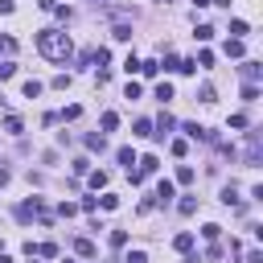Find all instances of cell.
Masks as SVG:
<instances>
[{
	"label": "cell",
	"instance_id": "cell-1",
	"mask_svg": "<svg viewBox=\"0 0 263 263\" xmlns=\"http://www.w3.org/2000/svg\"><path fill=\"white\" fill-rule=\"evenodd\" d=\"M37 50H41V58H50V62H70L74 45H70V37H66L62 29H41L37 33Z\"/></svg>",
	"mask_w": 263,
	"mask_h": 263
},
{
	"label": "cell",
	"instance_id": "cell-2",
	"mask_svg": "<svg viewBox=\"0 0 263 263\" xmlns=\"http://www.w3.org/2000/svg\"><path fill=\"white\" fill-rule=\"evenodd\" d=\"M136 165H140V169H136L140 177H152L156 169H161V161H156V156H144V161H136Z\"/></svg>",
	"mask_w": 263,
	"mask_h": 263
},
{
	"label": "cell",
	"instance_id": "cell-3",
	"mask_svg": "<svg viewBox=\"0 0 263 263\" xmlns=\"http://www.w3.org/2000/svg\"><path fill=\"white\" fill-rule=\"evenodd\" d=\"M173 247L181 251V255H189V251H193V234H189V231H181V234L173 238Z\"/></svg>",
	"mask_w": 263,
	"mask_h": 263
},
{
	"label": "cell",
	"instance_id": "cell-4",
	"mask_svg": "<svg viewBox=\"0 0 263 263\" xmlns=\"http://www.w3.org/2000/svg\"><path fill=\"white\" fill-rule=\"evenodd\" d=\"M238 70H243V78H247V83H255V78L263 74V66H259V62H243Z\"/></svg>",
	"mask_w": 263,
	"mask_h": 263
},
{
	"label": "cell",
	"instance_id": "cell-5",
	"mask_svg": "<svg viewBox=\"0 0 263 263\" xmlns=\"http://www.w3.org/2000/svg\"><path fill=\"white\" fill-rule=\"evenodd\" d=\"M4 132H8V136H21V132H25V123H21V116H4Z\"/></svg>",
	"mask_w": 263,
	"mask_h": 263
},
{
	"label": "cell",
	"instance_id": "cell-6",
	"mask_svg": "<svg viewBox=\"0 0 263 263\" xmlns=\"http://www.w3.org/2000/svg\"><path fill=\"white\" fill-rule=\"evenodd\" d=\"M87 148H90V152H103V148H107V140H103V132H90V136H87Z\"/></svg>",
	"mask_w": 263,
	"mask_h": 263
},
{
	"label": "cell",
	"instance_id": "cell-7",
	"mask_svg": "<svg viewBox=\"0 0 263 263\" xmlns=\"http://www.w3.org/2000/svg\"><path fill=\"white\" fill-rule=\"evenodd\" d=\"M140 74H144V78H156V74H161V62H156V58L140 62Z\"/></svg>",
	"mask_w": 263,
	"mask_h": 263
},
{
	"label": "cell",
	"instance_id": "cell-8",
	"mask_svg": "<svg viewBox=\"0 0 263 263\" xmlns=\"http://www.w3.org/2000/svg\"><path fill=\"white\" fill-rule=\"evenodd\" d=\"M222 202H226V205H234V210H243V202H238V189H234V185H226V189H222Z\"/></svg>",
	"mask_w": 263,
	"mask_h": 263
},
{
	"label": "cell",
	"instance_id": "cell-9",
	"mask_svg": "<svg viewBox=\"0 0 263 263\" xmlns=\"http://www.w3.org/2000/svg\"><path fill=\"white\" fill-rule=\"evenodd\" d=\"M185 136H193V140H210V132H205L202 123H185Z\"/></svg>",
	"mask_w": 263,
	"mask_h": 263
},
{
	"label": "cell",
	"instance_id": "cell-10",
	"mask_svg": "<svg viewBox=\"0 0 263 263\" xmlns=\"http://www.w3.org/2000/svg\"><path fill=\"white\" fill-rule=\"evenodd\" d=\"M74 251H78L83 259H90V255H95V243H90V238H78V243H74Z\"/></svg>",
	"mask_w": 263,
	"mask_h": 263
},
{
	"label": "cell",
	"instance_id": "cell-11",
	"mask_svg": "<svg viewBox=\"0 0 263 263\" xmlns=\"http://www.w3.org/2000/svg\"><path fill=\"white\" fill-rule=\"evenodd\" d=\"M169 132H173V116H161V119H156V132H152V136H169Z\"/></svg>",
	"mask_w": 263,
	"mask_h": 263
},
{
	"label": "cell",
	"instance_id": "cell-12",
	"mask_svg": "<svg viewBox=\"0 0 263 263\" xmlns=\"http://www.w3.org/2000/svg\"><path fill=\"white\" fill-rule=\"evenodd\" d=\"M226 58H243V41H238V37L226 41Z\"/></svg>",
	"mask_w": 263,
	"mask_h": 263
},
{
	"label": "cell",
	"instance_id": "cell-13",
	"mask_svg": "<svg viewBox=\"0 0 263 263\" xmlns=\"http://www.w3.org/2000/svg\"><path fill=\"white\" fill-rule=\"evenodd\" d=\"M173 198V181H161V185H156V202H169Z\"/></svg>",
	"mask_w": 263,
	"mask_h": 263
},
{
	"label": "cell",
	"instance_id": "cell-14",
	"mask_svg": "<svg viewBox=\"0 0 263 263\" xmlns=\"http://www.w3.org/2000/svg\"><path fill=\"white\" fill-rule=\"evenodd\" d=\"M177 210H181V214H185V218H189V214L198 210V198H181V202H177Z\"/></svg>",
	"mask_w": 263,
	"mask_h": 263
},
{
	"label": "cell",
	"instance_id": "cell-15",
	"mask_svg": "<svg viewBox=\"0 0 263 263\" xmlns=\"http://www.w3.org/2000/svg\"><path fill=\"white\" fill-rule=\"evenodd\" d=\"M119 128V116H116V111H107V116H103V132H116Z\"/></svg>",
	"mask_w": 263,
	"mask_h": 263
},
{
	"label": "cell",
	"instance_id": "cell-16",
	"mask_svg": "<svg viewBox=\"0 0 263 263\" xmlns=\"http://www.w3.org/2000/svg\"><path fill=\"white\" fill-rule=\"evenodd\" d=\"M205 238H210V243H218V234H222V226L218 222H205V231H202Z\"/></svg>",
	"mask_w": 263,
	"mask_h": 263
},
{
	"label": "cell",
	"instance_id": "cell-17",
	"mask_svg": "<svg viewBox=\"0 0 263 263\" xmlns=\"http://www.w3.org/2000/svg\"><path fill=\"white\" fill-rule=\"evenodd\" d=\"M33 255H41V259H54V255H58V247H54V243H41L37 251H33Z\"/></svg>",
	"mask_w": 263,
	"mask_h": 263
},
{
	"label": "cell",
	"instance_id": "cell-18",
	"mask_svg": "<svg viewBox=\"0 0 263 263\" xmlns=\"http://www.w3.org/2000/svg\"><path fill=\"white\" fill-rule=\"evenodd\" d=\"M231 33H234V37H238V41H243V37H247V33H251V29H247V21H231Z\"/></svg>",
	"mask_w": 263,
	"mask_h": 263
},
{
	"label": "cell",
	"instance_id": "cell-19",
	"mask_svg": "<svg viewBox=\"0 0 263 263\" xmlns=\"http://www.w3.org/2000/svg\"><path fill=\"white\" fill-rule=\"evenodd\" d=\"M111 37H116V41H128V37H132V25H116V29H111Z\"/></svg>",
	"mask_w": 263,
	"mask_h": 263
},
{
	"label": "cell",
	"instance_id": "cell-20",
	"mask_svg": "<svg viewBox=\"0 0 263 263\" xmlns=\"http://www.w3.org/2000/svg\"><path fill=\"white\" fill-rule=\"evenodd\" d=\"M41 95V83H37V78H29V83H25V99H37Z\"/></svg>",
	"mask_w": 263,
	"mask_h": 263
},
{
	"label": "cell",
	"instance_id": "cell-21",
	"mask_svg": "<svg viewBox=\"0 0 263 263\" xmlns=\"http://www.w3.org/2000/svg\"><path fill=\"white\" fill-rule=\"evenodd\" d=\"M99 205H103V210H116V205H119V198H116V193H103V198H99Z\"/></svg>",
	"mask_w": 263,
	"mask_h": 263
},
{
	"label": "cell",
	"instance_id": "cell-22",
	"mask_svg": "<svg viewBox=\"0 0 263 263\" xmlns=\"http://www.w3.org/2000/svg\"><path fill=\"white\" fill-rule=\"evenodd\" d=\"M177 181H181V185H189V181H193V169L181 165V169H177Z\"/></svg>",
	"mask_w": 263,
	"mask_h": 263
},
{
	"label": "cell",
	"instance_id": "cell-23",
	"mask_svg": "<svg viewBox=\"0 0 263 263\" xmlns=\"http://www.w3.org/2000/svg\"><path fill=\"white\" fill-rule=\"evenodd\" d=\"M193 37H198V41H210V37H214V25H198V33H193Z\"/></svg>",
	"mask_w": 263,
	"mask_h": 263
},
{
	"label": "cell",
	"instance_id": "cell-24",
	"mask_svg": "<svg viewBox=\"0 0 263 263\" xmlns=\"http://www.w3.org/2000/svg\"><path fill=\"white\" fill-rule=\"evenodd\" d=\"M156 99H161V103H169V99H173V87H169V83H161V87H156Z\"/></svg>",
	"mask_w": 263,
	"mask_h": 263
},
{
	"label": "cell",
	"instance_id": "cell-25",
	"mask_svg": "<svg viewBox=\"0 0 263 263\" xmlns=\"http://www.w3.org/2000/svg\"><path fill=\"white\" fill-rule=\"evenodd\" d=\"M243 99H247V103H255V99H259V87H255V83H247V87H243Z\"/></svg>",
	"mask_w": 263,
	"mask_h": 263
},
{
	"label": "cell",
	"instance_id": "cell-26",
	"mask_svg": "<svg viewBox=\"0 0 263 263\" xmlns=\"http://www.w3.org/2000/svg\"><path fill=\"white\" fill-rule=\"evenodd\" d=\"M58 214H62V218H74V214H78V205H70V202H62V205H58Z\"/></svg>",
	"mask_w": 263,
	"mask_h": 263
},
{
	"label": "cell",
	"instance_id": "cell-27",
	"mask_svg": "<svg viewBox=\"0 0 263 263\" xmlns=\"http://www.w3.org/2000/svg\"><path fill=\"white\" fill-rule=\"evenodd\" d=\"M17 74V62H0V78H13Z\"/></svg>",
	"mask_w": 263,
	"mask_h": 263
},
{
	"label": "cell",
	"instance_id": "cell-28",
	"mask_svg": "<svg viewBox=\"0 0 263 263\" xmlns=\"http://www.w3.org/2000/svg\"><path fill=\"white\" fill-rule=\"evenodd\" d=\"M136 136H152V123H148V119H136Z\"/></svg>",
	"mask_w": 263,
	"mask_h": 263
},
{
	"label": "cell",
	"instance_id": "cell-29",
	"mask_svg": "<svg viewBox=\"0 0 263 263\" xmlns=\"http://www.w3.org/2000/svg\"><path fill=\"white\" fill-rule=\"evenodd\" d=\"M119 165H128V169L136 165V156H132V148H119Z\"/></svg>",
	"mask_w": 263,
	"mask_h": 263
},
{
	"label": "cell",
	"instance_id": "cell-30",
	"mask_svg": "<svg viewBox=\"0 0 263 263\" xmlns=\"http://www.w3.org/2000/svg\"><path fill=\"white\" fill-rule=\"evenodd\" d=\"M90 185L103 189V185H107V173H103V169H99V173H90Z\"/></svg>",
	"mask_w": 263,
	"mask_h": 263
},
{
	"label": "cell",
	"instance_id": "cell-31",
	"mask_svg": "<svg viewBox=\"0 0 263 263\" xmlns=\"http://www.w3.org/2000/svg\"><path fill=\"white\" fill-rule=\"evenodd\" d=\"M193 66H214V54H210V50H202V54H198V62H193Z\"/></svg>",
	"mask_w": 263,
	"mask_h": 263
},
{
	"label": "cell",
	"instance_id": "cell-32",
	"mask_svg": "<svg viewBox=\"0 0 263 263\" xmlns=\"http://www.w3.org/2000/svg\"><path fill=\"white\" fill-rule=\"evenodd\" d=\"M198 99H202V103H214V87H210V83H205V87L198 90Z\"/></svg>",
	"mask_w": 263,
	"mask_h": 263
},
{
	"label": "cell",
	"instance_id": "cell-33",
	"mask_svg": "<svg viewBox=\"0 0 263 263\" xmlns=\"http://www.w3.org/2000/svg\"><path fill=\"white\" fill-rule=\"evenodd\" d=\"M123 263H148V255H144V251H128V259H123Z\"/></svg>",
	"mask_w": 263,
	"mask_h": 263
},
{
	"label": "cell",
	"instance_id": "cell-34",
	"mask_svg": "<svg viewBox=\"0 0 263 263\" xmlns=\"http://www.w3.org/2000/svg\"><path fill=\"white\" fill-rule=\"evenodd\" d=\"M247 263H263V251H255V247H251V251H247Z\"/></svg>",
	"mask_w": 263,
	"mask_h": 263
},
{
	"label": "cell",
	"instance_id": "cell-35",
	"mask_svg": "<svg viewBox=\"0 0 263 263\" xmlns=\"http://www.w3.org/2000/svg\"><path fill=\"white\" fill-rule=\"evenodd\" d=\"M8 181H13V173H8V169H0V189H4Z\"/></svg>",
	"mask_w": 263,
	"mask_h": 263
},
{
	"label": "cell",
	"instance_id": "cell-36",
	"mask_svg": "<svg viewBox=\"0 0 263 263\" xmlns=\"http://www.w3.org/2000/svg\"><path fill=\"white\" fill-rule=\"evenodd\" d=\"M0 13H4V17L13 13V0H0Z\"/></svg>",
	"mask_w": 263,
	"mask_h": 263
},
{
	"label": "cell",
	"instance_id": "cell-37",
	"mask_svg": "<svg viewBox=\"0 0 263 263\" xmlns=\"http://www.w3.org/2000/svg\"><path fill=\"white\" fill-rule=\"evenodd\" d=\"M37 4L45 8V13H50V8H58V0H37Z\"/></svg>",
	"mask_w": 263,
	"mask_h": 263
},
{
	"label": "cell",
	"instance_id": "cell-38",
	"mask_svg": "<svg viewBox=\"0 0 263 263\" xmlns=\"http://www.w3.org/2000/svg\"><path fill=\"white\" fill-rule=\"evenodd\" d=\"M210 4H222V8H231V0H210Z\"/></svg>",
	"mask_w": 263,
	"mask_h": 263
},
{
	"label": "cell",
	"instance_id": "cell-39",
	"mask_svg": "<svg viewBox=\"0 0 263 263\" xmlns=\"http://www.w3.org/2000/svg\"><path fill=\"white\" fill-rule=\"evenodd\" d=\"M0 263H13V259H8V255H4V251H0Z\"/></svg>",
	"mask_w": 263,
	"mask_h": 263
},
{
	"label": "cell",
	"instance_id": "cell-40",
	"mask_svg": "<svg viewBox=\"0 0 263 263\" xmlns=\"http://www.w3.org/2000/svg\"><path fill=\"white\" fill-rule=\"evenodd\" d=\"M66 263H70V259H66Z\"/></svg>",
	"mask_w": 263,
	"mask_h": 263
},
{
	"label": "cell",
	"instance_id": "cell-41",
	"mask_svg": "<svg viewBox=\"0 0 263 263\" xmlns=\"http://www.w3.org/2000/svg\"><path fill=\"white\" fill-rule=\"evenodd\" d=\"M95 4H99V0H95Z\"/></svg>",
	"mask_w": 263,
	"mask_h": 263
}]
</instances>
